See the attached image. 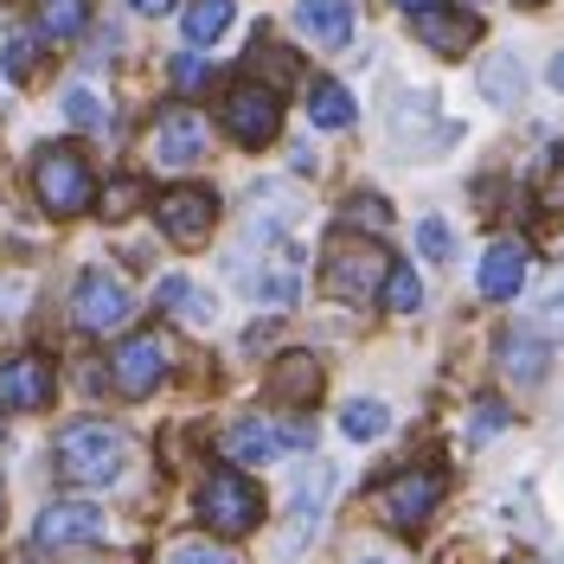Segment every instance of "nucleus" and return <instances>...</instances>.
Here are the masks:
<instances>
[{"instance_id": "obj_1", "label": "nucleus", "mask_w": 564, "mask_h": 564, "mask_svg": "<svg viewBox=\"0 0 564 564\" xmlns=\"http://www.w3.org/2000/svg\"><path fill=\"white\" fill-rule=\"evenodd\" d=\"M386 135H391V154L423 161V154H443L462 129L436 109L430 90H391V97H386Z\"/></svg>"}, {"instance_id": "obj_2", "label": "nucleus", "mask_w": 564, "mask_h": 564, "mask_svg": "<svg viewBox=\"0 0 564 564\" xmlns=\"http://www.w3.org/2000/svg\"><path fill=\"white\" fill-rule=\"evenodd\" d=\"M386 270H391L386 245L379 238H352L347 225H340L334 245H327V263H321V282H327L334 302H372L386 289Z\"/></svg>"}, {"instance_id": "obj_3", "label": "nucleus", "mask_w": 564, "mask_h": 564, "mask_svg": "<svg viewBox=\"0 0 564 564\" xmlns=\"http://www.w3.org/2000/svg\"><path fill=\"white\" fill-rule=\"evenodd\" d=\"M122 462H129V443L109 423H70L58 436V475L77 488H109L122 475Z\"/></svg>"}, {"instance_id": "obj_4", "label": "nucleus", "mask_w": 564, "mask_h": 564, "mask_svg": "<svg viewBox=\"0 0 564 564\" xmlns=\"http://www.w3.org/2000/svg\"><path fill=\"white\" fill-rule=\"evenodd\" d=\"M33 193H39V206L52 212V218H77V212L97 199V180H90V161L77 154V148H39V161H33Z\"/></svg>"}, {"instance_id": "obj_5", "label": "nucleus", "mask_w": 564, "mask_h": 564, "mask_svg": "<svg viewBox=\"0 0 564 564\" xmlns=\"http://www.w3.org/2000/svg\"><path fill=\"white\" fill-rule=\"evenodd\" d=\"M263 257H231V276L245 282V295H257L263 308H295L302 302V250L289 238L257 245Z\"/></svg>"}, {"instance_id": "obj_6", "label": "nucleus", "mask_w": 564, "mask_h": 564, "mask_svg": "<svg viewBox=\"0 0 564 564\" xmlns=\"http://www.w3.org/2000/svg\"><path fill=\"white\" fill-rule=\"evenodd\" d=\"M199 520H206L218 539H245V532L263 527V494H257V481H245L238 468H218L206 488H199Z\"/></svg>"}, {"instance_id": "obj_7", "label": "nucleus", "mask_w": 564, "mask_h": 564, "mask_svg": "<svg viewBox=\"0 0 564 564\" xmlns=\"http://www.w3.org/2000/svg\"><path fill=\"white\" fill-rule=\"evenodd\" d=\"M129 308H135L129 282L109 276V270H84V276H77V289H70V315H77V327H84V334H116V327L129 321Z\"/></svg>"}, {"instance_id": "obj_8", "label": "nucleus", "mask_w": 564, "mask_h": 564, "mask_svg": "<svg viewBox=\"0 0 564 564\" xmlns=\"http://www.w3.org/2000/svg\"><path fill=\"white\" fill-rule=\"evenodd\" d=\"M334 488H340L334 462H308V468L295 475V488H289V532H282V552H308V539H315Z\"/></svg>"}, {"instance_id": "obj_9", "label": "nucleus", "mask_w": 564, "mask_h": 564, "mask_svg": "<svg viewBox=\"0 0 564 564\" xmlns=\"http://www.w3.org/2000/svg\"><path fill=\"white\" fill-rule=\"evenodd\" d=\"M154 225L174 238V245H206L212 225H218V193L212 186H167L154 199Z\"/></svg>"}, {"instance_id": "obj_10", "label": "nucleus", "mask_w": 564, "mask_h": 564, "mask_svg": "<svg viewBox=\"0 0 564 564\" xmlns=\"http://www.w3.org/2000/svg\"><path fill=\"white\" fill-rule=\"evenodd\" d=\"M436 500H443V475L436 468H404V475H391L386 494H379V513H386L398 532H417L430 513H436Z\"/></svg>"}, {"instance_id": "obj_11", "label": "nucleus", "mask_w": 564, "mask_h": 564, "mask_svg": "<svg viewBox=\"0 0 564 564\" xmlns=\"http://www.w3.org/2000/svg\"><path fill=\"white\" fill-rule=\"evenodd\" d=\"M109 379H116L122 398H148L167 379V340L161 334H129L122 347L109 352Z\"/></svg>"}, {"instance_id": "obj_12", "label": "nucleus", "mask_w": 564, "mask_h": 564, "mask_svg": "<svg viewBox=\"0 0 564 564\" xmlns=\"http://www.w3.org/2000/svg\"><path fill=\"white\" fill-rule=\"evenodd\" d=\"M225 129L245 141V148H270L282 129V104L270 84H238L231 97H225Z\"/></svg>"}, {"instance_id": "obj_13", "label": "nucleus", "mask_w": 564, "mask_h": 564, "mask_svg": "<svg viewBox=\"0 0 564 564\" xmlns=\"http://www.w3.org/2000/svg\"><path fill=\"white\" fill-rule=\"evenodd\" d=\"M104 539V513L90 507V500H58V507H45L33 527V545L45 552H65V545H97Z\"/></svg>"}, {"instance_id": "obj_14", "label": "nucleus", "mask_w": 564, "mask_h": 564, "mask_svg": "<svg viewBox=\"0 0 564 564\" xmlns=\"http://www.w3.org/2000/svg\"><path fill=\"white\" fill-rule=\"evenodd\" d=\"M52 404V359L20 352L0 366V411H45Z\"/></svg>"}, {"instance_id": "obj_15", "label": "nucleus", "mask_w": 564, "mask_h": 564, "mask_svg": "<svg viewBox=\"0 0 564 564\" xmlns=\"http://www.w3.org/2000/svg\"><path fill=\"white\" fill-rule=\"evenodd\" d=\"M199 154H206V122L193 109H167L154 122V161L161 167H193Z\"/></svg>"}, {"instance_id": "obj_16", "label": "nucleus", "mask_w": 564, "mask_h": 564, "mask_svg": "<svg viewBox=\"0 0 564 564\" xmlns=\"http://www.w3.org/2000/svg\"><path fill=\"white\" fill-rule=\"evenodd\" d=\"M475 33H481V20L462 13V7H443V0L417 13V39L430 45V52H443V58H462V52L475 45Z\"/></svg>"}, {"instance_id": "obj_17", "label": "nucleus", "mask_w": 564, "mask_h": 564, "mask_svg": "<svg viewBox=\"0 0 564 564\" xmlns=\"http://www.w3.org/2000/svg\"><path fill=\"white\" fill-rule=\"evenodd\" d=\"M289 26H295L302 39H315V45H347L352 39V7L347 0H295Z\"/></svg>"}, {"instance_id": "obj_18", "label": "nucleus", "mask_w": 564, "mask_h": 564, "mask_svg": "<svg viewBox=\"0 0 564 564\" xmlns=\"http://www.w3.org/2000/svg\"><path fill=\"white\" fill-rule=\"evenodd\" d=\"M520 289H527V245H513V238L488 245V257H481V295L488 302H513Z\"/></svg>"}, {"instance_id": "obj_19", "label": "nucleus", "mask_w": 564, "mask_h": 564, "mask_svg": "<svg viewBox=\"0 0 564 564\" xmlns=\"http://www.w3.org/2000/svg\"><path fill=\"white\" fill-rule=\"evenodd\" d=\"M545 366H552V352H545V340H539L532 327L500 334V372H507L513 386H539V379H545Z\"/></svg>"}, {"instance_id": "obj_20", "label": "nucleus", "mask_w": 564, "mask_h": 564, "mask_svg": "<svg viewBox=\"0 0 564 564\" xmlns=\"http://www.w3.org/2000/svg\"><path fill=\"white\" fill-rule=\"evenodd\" d=\"M270 391H276L282 404H315L321 398V359L315 352H282L276 366H270Z\"/></svg>"}, {"instance_id": "obj_21", "label": "nucleus", "mask_w": 564, "mask_h": 564, "mask_svg": "<svg viewBox=\"0 0 564 564\" xmlns=\"http://www.w3.org/2000/svg\"><path fill=\"white\" fill-rule=\"evenodd\" d=\"M481 97L494 109H513L527 97V65H520V52H494L488 65H481Z\"/></svg>"}, {"instance_id": "obj_22", "label": "nucleus", "mask_w": 564, "mask_h": 564, "mask_svg": "<svg viewBox=\"0 0 564 564\" xmlns=\"http://www.w3.org/2000/svg\"><path fill=\"white\" fill-rule=\"evenodd\" d=\"M231 20H238V7H231V0H193V7H186V20H180V33H186L193 52H206V45H218V39L231 33Z\"/></svg>"}, {"instance_id": "obj_23", "label": "nucleus", "mask_w": 564, "mask_h": 564, "mask_svg": "<svg viewBox=\"0 0 564 564\" xmlns=\"http://www.w3.org/2000/svg\"><path fill=\"white\" fill-rule=\"evenodd\" d=\"M276 449H282V430H270L263 417H238L231 430H225V456L245 462V468L250 462H270Z\"/></svg>"}, {"instance_id": "obj_24", "label": "nucleus", "mask_w": 564, "mask_h": 564, "mask_svg": "<svg viewBox=\"0 0 564 564\" xmlns=\"http://www.w3.org/2000/svg\"><path fill=\"white\" fill-rule=\"evenodd\" d=\"M161 308H167V315H180V321H193V327H212V321H218V302H212L199 282H186V276L161 282Z\"/></svg>"}, {"instance_id": "obj_25", "label": "nucleus", "mask_w": 564, "mask_h": 564, "mask_svg": "<svg viewBox=\"0 0 564 564\" xmlns=\"http://www.w3.org/2000/svg\"><path fill=\"white\" fill-rule=\"evenodd\" d=\"M308 116H315L321 129H352V122H359V104H352L347 84H327V77H321L315 90H308Z\"/></svg>"}, {"instance_id": "obj_26", "label": "nucleus", "mask_w": 564, "mask_h": 564, "mask_svg": "<svg viewBox=\"0 0 564 564\" xmlns=\"http://www.w3.org/2000/svg\"><path fill=\"white\" fill-rule=\"evenodd\" d=\"M90 26V0H39V33L45 39H77Z\"/></svg>"}, {"instance_id": "obj_27", "label": "nucleus", "mask_w": 564, "mask_h": 564, "mask_svg": "<svg viewBox=\"0 0 564 564\" xmlns=\"http://www.w3.org/2000/svg\"><path fill=\"white\" fill-rule=\"evenodd\" d=\"M340 430H347L352 443H372V436H386L391 430V411L379 398H352L347 411H340Z\"/></svg>"}, {"instance_id": "obj_28", "label": "nucleus", "mask_w": 564, "mask_h": 564, "mask_svg": "<svg viewBox=\"0 0 564 564\" xmlns=\"http://www.w3.org/2000/svg\"><path fill=\"white\" fill-rule=\"evenodd\" d=\"M532 327H539L545 340H564V270L558 276H545L539 302H532Z\"/></svg>"}, {"instance_id": "obj_29", "label": "nucleus", "mask_w": 564, "mask_h": 564, "mask_svg": "<svg viewBox=\"0 0 564 564\" xmlns=\"http://www.w3.org/2000/svg\"><path fill=\"white\" fill-rule=\"evenodd\" d=\"M379 295H386L398 315H417V308H423V289H417V276H411L404 263H391V270H386V289H379Z\"/></svg>"}, {"instance_id": "obj_30", "label": "nucleus", "mask_w": 564, "mask_h": 564, "mask_svg": "<svg viewBox=\"0 0 564 564\" xmlns=\"http://www.w3.org/2000/svg\"><path fill=\"white\" fill-rule=\"evenodd\" d=\"M340 225H366V231H386V225H391V206L379 199V193H359V199H347V206H340Z\"/></svg>"}, {"instance_id": "obj_31", "label": "nucleus", "mask_w": 564, "mask_h": 564, "mask_svg": "<svg viewBox=\"0 0 564 564\" xmlns=\"http://www.w3.org/2000/svg\"><path fill=\"white\" fill-rule=\"evenodd\" d=\"M417 250L430 257V263H449V257H456V231H449L443 218H423L417 225Z\"/></svg>"}, {"instance_id": "obj_32", "label": "nucleus", "mask_w": 564, "mask_h": 564, "mask_svg": "<svg viewBox=\"0 0 564 564\" xmlns=\"http://www.w3.org/2000/svg\"><path fill=\"white\" fill-rule=\"evenodd\" d=\"M33 70H39V45H33V33H13V39H7V77H13V84H26Z\"/></svg>"}, {"instance_id": "obj_33", "label": "nucleus", "mask_w": 564, "mask_h": 564, "mask_svg": "<svg viewBox=\"0 0 564 564\" xmlns=\"http://www.w3.org/2000/svg\"><path fill=\"white\" fill-rule=\"evenodd\" d=\"M65 116L77 122V129H104V104H97V90H65Z\"/></svg>"}, {"instance_id": "obj_34", "label": "nucleus", "mask_w": 564, "mask_h": 564, "mask_svg": "<svg viewBox=\"0 0 564 564\" xmlns=\"http://www.w3.org/2000/svg\"><path fill=\"white\" fill-rule=\"evenodd\" d=\"M167 77H174V90H180V97H193V90H206V65H199V58H186V52L174 58V70H167Z\"/></svg>"}, {"instance_id": "obj_35", "label": "nucleus", "mask_w": 564, "mask_h": 564, "mask_svg": "<svg viewBox=\"0 0 564 564\" xmlns=\"http://www.w3.org/2000/svg\"><path fill=\"white\" fill-rule=\"evenodd\" d=\"M135 180H116V186H109L104 193V218H129V212H135Z\"/></svg>"}, {"instance_id": "obj_36", "label": "nucleus", "mask_w": 564, "mask_h": 564, "mask_svg": "<svg viewBox=\"0 0 564 564\" xmlns=\"http://www.w3.org/2000/svg\"><path fill=\"white\" fill-rule=\"evenodd\" d=\"M167 564H238L231 552H218V545H174V558Z\"/></svg>"}, {"instance_id": "obj_37", "label": "nucleus", "mask_w": 564, "mask_h": 564, "mask_svg": "<svg viewBox=\"0 0 564 564\" xmlns=\"http://www.w3.org/2000/svg\"><path fill=\"white\" fill-rule=\"evenodd\" d=\"M500 423H507V411H500V404H481V411H475V430H468V436L481 443V436H488V430H500Z\"/></svg>"}, {"instance_id": "obj_38", "label": "nucleus", "mask_w": 564, "mask_h": 564, "mask_svg": "<svg viewBox=\"0 0 564 564\" xmlns=\"http://www.w3.org/2000/svg\"><path fill=\"white\" fill-rule=\"evenodd\" d=\"M129 7H135V13H167L174 0H129Z\"/></svg>"}, {"instance_id": "obj_39", "label": "nucleus", "mask_w": 564, "mask_h": 564, "mask_svg": "<svg viewBox=\"0 0 564 564\" xmlns=\"http://www.w3.org/2000/svg\"><path fill=\"white\" fill-rule=\"evenodd\" d=\"M552 84H558V90H564V58H552Z\"/></svg>"}, {"instance_id": "obj_40", "label": "nucleus", "mask_w": 564, "mask_h": 564, "mask_svg": "<svg viewBox=\"0 0 564 564\" xmlns=\"http://www.w3.org/2000/svg\"><path fill=\"white\" fill-rule=\"evenodd\" d=\"M398 7H411V13H423V7H436V0H398Z\"/></svg>"}, {"instance_id": "obj_41", "label": "nucleus", "mask_w": 564, "mask_h": 564, "mask_svg": "<svg viewBox=\"0 0 564 564\" xmlns=\"http://www.w3.org/2000/svg\"><path fill=\"white\" fill-rule=\"evenodd\" d=\"M520 7H539V0H520Z\"/></svg>"}, {"instance_id": "obj_42", "label": "nucleus", "mask_w": 564, "mask_h": 564, "mask_svg": "<svg viewBox=\"0 0 564 564\" xmlns=\"http://www.w3.org/2000/svg\"><path fill=\"white\" fill-rule=\"evenodd\" d=\"M558 564H564V552H558Z\"/></svg>"}]
</instances>
